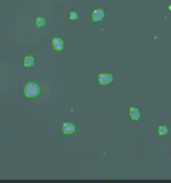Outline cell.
I'll use <instances>...</instances> for the list:
<instances>
[{"label":"cell","mask_w":171,"mask_h":183,"mask_svg":"<svg viewBox=\"0 0 171 183\" xmlns=\"http://www.w3.org/2000/svg\"><path fill=\"white\" fill-rule=\"evenodd\" d=\"M23 94L26 98H37L39 94V87L35 81H28L23 88Z\"/></svg>","instance_id":"1"},{"label":"cell","mask_w":171,"mask_h":183,"mask_svg":"<svg viewBox=\"0 0 171 183\" xmlns=\"http://www.w3.org/2000/svg\"><path fill=\"white\" fill-rule=\"evenodd\" d=\"M97 81L100 86H109L112 84L113 75L109 72H100L97 75Z\"/></svg>","instance_id":"2"},{"label":"cell","mask_w":171,"mask_h":183,"mask_svg":"<svg viewBox=\"0 0 171 183\" xmlns=\"http://www.w3.org/2000/svg\"><path fill=\"white\" fill-rule=\"evenodd\" d=\"M61 130L64 134L66 135H71L76 131V125L72 122H63Z\"/></svg>","instance_id":"3"},{"label":"cell","mask_w":171,"mask_h":183,"mask_svg":"<svg viewBox=\"0 0 171 183\" xmlns=\"http://www.w3.org/2000/svg\"><path fill=\"white\" fill-rule=\"evenodd\" d=\"M51 45L53 47V50L54 51H57V52H60L62 51L63 49L65 47V42L64 40L61 39L59 37H54L51 41Z\"/></svg>","instance_id":"4"},{"label":"cell","mask_w":171,"mask_h":183,"mask_svg":"<svg viewBox=\"0 0 171 183\" xmlns=\"http://www.w3.org/2000/svg\"><path fill=\"white\" fill-rule=\"evenodd\" d=\"M105 17V12L103 11L102 9H94L91 13V21L93 23H98V21H101L102 19Z\"/></svg>","instance_id":"5"},{"label":"cell","mask_w":171,"mask_h":183,"mask_svg":"<svg viewBox=\"0 0 171 183\" xmlns=\"http://www.w3.org/2000/svg\"><path fill=\"white\" fill-rule=\"evenodd\" d=\"M129 115L132 121H139L141 118V112H140L139 108H137V107H131L130 108Z\"/></svg>","instance_id":"6"},{"label":"cell","mask_w":171,"mask_h":183,"mask_svg":"<svg viewBox=\"0 0 171 183\" xmlns=\"http://www.w3.org/2000/svg\"><path fill=\"white\" fill-rule=\"evenodd\" d=\"M35 63H36V59L32 55H26L23 58V65H24V67L26 68L32 67V66L35 65Z\"/></svg>","instance_id":"7"},{"label":"cell","mask_w":171,"mask_h":183,"mask_svg":"<svg viewBox=\"0 0 171 183\" xmlns=\"http://www.w3.org/2000/svg\"><path fill=\"white\" fill-rule=\"evenodd\" d=\"M35 23H36V27H37V28H41V27L45 26V23H46V19H45L44 17H42V16H39V17L36 19Z\"/></svg>","instance_id":"8"},{"label":"cell","mask_w":171,"mask_h":183,"mask_svg":"<svg viewBox=\"0 0 171 183\" xmlns=\"http://www.w3.org/2000/svg\"><path fill=\"white\" fill-rule=\"evenodd\" d=\"M167 133H168V128H167V126L165 125H161L158 127V134L161 135V136H164V135H166Z\"/></svg>","instance_id":"9"},{"label":"cell","mask_w":171,"mask_h":183,"mask_svg":"<svg viewBox=\"0 0 171 183\" xmlns=\"http://www.w3.org/2000/svg\"><path fill=\"white\" fill-rule=\"evenodd\" d=\"M78 19H79V14L77 13L76 11L72 10V11L69 12V19H71V21H77Z\"/></svg>","instance_id":"10"}]
</instances>
